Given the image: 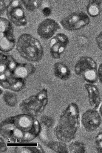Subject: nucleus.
I'll use <instances>...</instances> for the list:
<instances>
[{"instance_id":"obj_1","label":"nucleus","mask_w":102,"mask_h":153,"mask_svg":"<svg viewBox=\"0 0 102 153\" xmlns=\"http://www.w3.org/2000/svg\"><path fill=\"white\" fill-rule=\"evenodd\" d=\"M80 123L79 107L76 103L71 102L61 114L54 130L55 134L60 141L70 142L75 138Z\"/></svg>"},{"instance_id":"obj_2","label":"nucleus","mask_w":102,"mask_h":153,"mask_svg":"<svg viewBox=\"0 0 102 153\" xmlns=\"http://www.w3.org/2000/svg\"><path fill=\"white\" fill-rule=\"evenodd\" d=\"M16 49L20 55L31 62H37L42 58V47L39 40L30 34H24L19 38Z\"/></svg>"},{"instance_id":"obj_3","label":"nucleus","mask_w":102,"mask_h":153,"mask_svg":"<svg viewBox=\"0 0 102 153\" xmlns=\"http://www.w3.org/2000/svg\"><path fill=\"white\" fill-rule=\"evenodd\" d=\"M74 70L77 75L81 76L88 83L93 84L97 81V64L90 57H81L75 63Z\"/></svg>"},{"instance_id":"obj_4","label":"nucleus","mask_w":102,"mask_h":153,"mask_svg":"<svg viewBox=\"0 0 102 153\" xmlns=\"http://www.w3.org/2000/svg\"><path fill=\"white\" fill-rule=\"evenodd\" d=\"M15 40L11 23L7 19L0 18V49L7 52L14 47Z\"/></svg>"},{"instance_id":"obj_5","label":"nucleus","mask_w":102,"mask_h":153,"mask_svg":"<svg viewBox=\"0 0 102 153\" xmlns=\"http://www.w3.org/2000/svg\"><path fill=\"white\" fill-rule=\"evenodd\" d=\"M89 22V18L86 14L79 12L69 14L62 19L60 23L65 29L72 31L83 28Z\"/></svg>"},{"instance_id":"obj_6","label":"nucleus","mask_w":102,"mask_h":153,"mask_svg":"<svg viewBox=\"0 0 102 153\" xmlns=\"http://www.w3.org/2000/svg\"><path fill=\"white\" fill-rule=\"evenodd\" d=\"M102 119L96 109L90 108L85 111L81 117V123L84 130L88 132H93L101 126Z\"/></svg>"},{"instance_id":"obj_7","label":"nucleus","mask_w":102,"mask_h":153,"mask_svg":"<svg viewBox=\"0 0 102 153\" xmlns=\"http://www.w3.org/2000/svg\"><path fill=\"white\" fill-rule=\"evenodd\" d=\"M6 13L9 19L16 25L21 26L26 24L24 12L19 0H12L10 2Z\"/></svg>"},{"instance_id":"obj_8","label":"nucleus","mask_w":102,"mask_h":153,"mask_svg":"<svg viewBox=\"0 0 102 153\" xmlns=\"http://www.w3.org/2000/svg\"><path fill=\"white\" fill-rule=\"evenodd\" d=\"M69 42L68 37L65 34L59 33L53 37L50 42V52L54 59H58Z\"/></svg>"},{"instance_id":"obj_9","label":"nucleus","mask_w":102,"mask_h":153,"mask_svg":"<svg viewBox=\"0 0 102 153\" xmlns=\"http://www.w3.org/2000/svg\"><path fill=\"white\" fill-rule=\"evenodd\" d=\"M60 28V25L55 21L47 19L39 25L37 28V33L42 39L47 40L51 38Z\"/></svg>"},{"instance_id":"obj_10","label":"nucleus","mask_w":102,"mask_h":153,"mask_svg":"<svg viewBox=\"0 0 102 153\" xmlns=\"http://www.w3.org/2000/svg\"><path fill=\"white\" fill-rule=\"evenodd\" d=\"M87 93L89 105L91 108L97 109L101 102V98L97 87L92 83H88L84 85Z\"/></svg>"},{"instance_id":"obj_11","label":"nucleus","mask_w":102,"mask_h":153,"mask_svg":"<svg viewBox=\"0 0 102 153\" xmlns=\"http://www.w3.org/2000/svg\"><path fill=\"white\" fill-rule=\"evenodd\" d=\"M53 72L56 77L62 80H67L71 75L70 71L69 68L62 62H57L54 64Z\"/></svg>"},{"instance_id":"obj_12","label":"nucleus","mask_w":102,"mask_h":153,"mask_svg":"<svg viewBox=\"0 0 102 153\" xmlns=\"http://www.w3.org/2000/svg\"><path fill=\"white\" fill-rule=\"evenodd\" d=\"M86 11L91 16H98L102 12V0H89Z\"/></svg>"},{"instance_id":"obj_13","label":"nucleus","mask_w":102,"mask_h":153,"mask_svg":"<svg viewBox=\"0 0 102 153\" xmlns=\"http://www.w3.org/2000/svg\"><path fill=\"white\" fill-rule=\"evenodd\" d=\"M34 68L30 64H24L17 65L14 69V74L17 77L24 78L33 73Z\"/></svg>"},{"instance_id":"obj_14","label":"nucleus","mask_w":102,"mask_h":153,"mask_svg":"<svg viewBox=\"0 0 102 153\" xmlns=\"http://www.w3.org/2000/svg\"><path fill=\"white\" fill-rule=\"evenodd\" d=\"M68 146L69 152L71 153H84L86 147L84 143L81 141L72 140Z\"/></svg>"},{"instance_id":"obj_15","label":"nucleus","mask_w":102,"mask_h":153,"mask_svg":"<svg viewBox=\"0 0 102 153\" xmlns=\"http://www.w3.org/2000/svg\"><path fill=\"white\" fill-rule=\"evenodd\" d=\"M64 142L50 141L48 144V147L52 150L58 153H68V146Z\"/></svg>"},{"instance_id":"obj_16","label":"nucleus","mask_w":102,"mask_h":153,"mask_svg":"<svg viewBox=\"0 0 102 153\" xmlns=\"http://www.w3.org/2000/svg\"><path fill=\"white\" fill-rule=\"evenodd\" d=\"M95 149L98 153H102V131L96 135L94 142Z\"/></svg>"},{"instance_id":"obj_17","label":"nucleus","mask_w":102,"mask_h":153,"mask_svg":"<svg viewBox=\"0 0 102 153\" xmlns=\"http://www.w3.org/2000/svg\"><path fill=\"white\" fill-rule=\"evenodd\" d=\"M4 97L6 102L8 103L9 105H14L16 102V95L12 93H6Z\"/></svg>"},{"instance_id":"obj_18","label":"nucleus","mask_w":102,"mask_h":153,"mask_svg":"<svg viewBox=\"0 0 102 153\" xmlns=\"http://www.w3.org/2000/svg\"><path fill=\"white\" fill-rule=\"evenodd\" d=\"M26 9L29 11H32L35 8V4L33 0H21Z\"/></svg>"},{"instance_id":"obj_19","label":"nucleus","mask_w":102,"mask_h":153,"mask_svg":"<svg viewBox=\"0 0 102 153\" xmlns=\"http://www.w3.org/2000/svg\"><path fill=\"white\" fill-rule=\"evenodd\" d=\"M41 120L42 122L47 127H51L53 125V120L50 117L44 116L42 117Z\"/></svg>"},{"instance_id":"obj_20","label":"nucleus","mask_w":102,"mask_h":153,"mask_svg":"<svg viewBox=\"0 0 102 153\" xmlns=\"http://www.w3.org/2000/svg\"><path fill=\"white\" fill-rule=\"evenodd\" d=\"M96 41L98 47L102 51V31L97 36Z\"/></svg>"},{"instance_id":"obj_21","label":"nucleus","mask_w":102,"mask_h":153,"mask_svg":"<svg viewBox=\"0 0 102 153\" xmlns=\"http://www.w3.org/2000/svg\"><path fill=\"white\" fill-rule=\"evenodd\" d=\"M98 76L100 82L102 84V63L99 67L98 71Z\"/></svg>"},{"instance_id":"obj_22","label":"nucleus","mask_w":102,"mask_h":153,"mask_svg":"<svg viewBox=\"0 0 102 153\" xmlns=\"http://www.w3.org/2000/svg\"><path fill=\"white\" fill-rule=\"evenodd\" d=\"M42 13L44 16L47 17L51 14V10L49 8L46 7L43 10Z\"/></svg>"},{"instance_id":"obj_23","label":"nucleus","mask_w":102,"mask_h":153,"mask_svg":"<svg viewBox=\"0 0 102 153\" xmlns=\"http://www.w3.org/2000/svg\"><path fill=\"white\" fill-rule=\"evenodd\" d=\"M5 5L3 0H0V13L2 14L4 11Z\"/></svg>"},{"instance_id":"obj_24","label":"nucleus","mask_w":102,"mask_h":153,"mask_svg":"<svg viewBox=\"0 0 102 153\" xmlns=\"http://www.w3.org/2000/svg\"><path fill=\"white\" fill-rule=\"evenodd\" d=\"M99 113L102 119V104H101L99 108Z\"/></svg>"}]
</instances>
